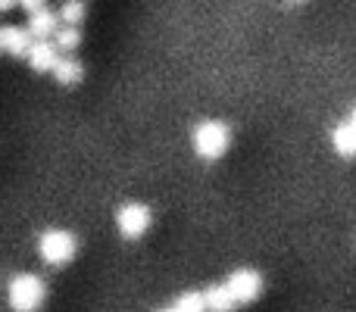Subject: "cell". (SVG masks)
I'll list each match as a JSON object with an SVG mask.
<instances>
[{
	"instance_id": "10",
	"label": "cell",
	"mask_w": 356,
	"mask_h": 312,
	"mask_svg": "<svg viewBox=\"0 0 356 312\" xmlns=\"http://www.w3.org/2000/svg\"><path fill=\"white\" fill-rule=\"evenodd\" d=\"M81 75H85V69H81V63L75 60V56H63L60 63H56V69H54V79L60 81V85H79L81 81Z\"/></svg>"
},
{
	"instance_id": "7",
	"label": "cell",
	"mask_w": 356,
	"mask_h": 312,
	"mask_svg": "<svg viewBox=\"0 0 356 312\" xmlns=\"http://www.w3.org/2000/svg\"><path fill=\"white\" fill-rule=\"evenodd\" d=\"M56 63H60V56H56V44L50 41H35L29 50V66L35 69V72H54Z\"/></svg>"
},
{
	"instance_id": "16",
	"label": "cell",
	"mask_w": 356,
	"mask_h": 312,
	"mask_svg": "<svg viewBox=\"0 0 356 312\" xmlns=\"http://www.w3.org/2000/svg\"><path fill=\"white\" fill-rule=\"evenodd\" d=\"M350 125L356 129V106H353V113H350Z\"/></svg>"
},
{
	"instance_id": "1",
	"label": "cell",
	"mask_w": 356,
	"mask_h": 312,
	"mask_svg": "<svg viewBox=\"0 0 356 312\" xmlns=\"http://www.w3.org/2000/svg\"><path fill=\"white\" fill-rule=\"evenodd\" d=\"M6 297H10V306L16 312H35L47 297V284L38 275H31V272H22V275H16L10 281Z\"/></svg>"
},
{
	"instance_id": "9",
	"label": "cell",
	"mask_w": 356,
	"mask_h": 312,
	"mask_svg": "<svg viewBox=\"0 0 356 312\" xmlns=\"http://www.w3.org/2000/svg\"><path fill=\"white\" fill-rule=\"evenodd\" d=\"M203 300H207V312H232L238 303L232 300L225 284H216V288H207L203 290Z\"/></svg>"
},
{
	"instance_id": "5",
	"label": "cell",
	"mask_w": 356,
	"mask_h": 312,
	"mask_svg": "<svg viewBox=\"0 0 356 312\" xmlns=\"http://www.w3.org/2000/svg\"><path fill=\"white\" fill-rule=\"evenodd\" d=\"M116 225L122 231V238H141L150 228V209L144 203H125L116 215Z\"/></svg>"
},
{
	"instance_id": "13",
	"label": "cell",
	"mask_w": 356,
	"mask_h": 312,
	"mask_svg": "<svg viewBox=\"0 0 356 312\" xmlns=\"http://www.w3.org/2000/svg\"><path fill=\"white\" fill-rule=\"evenodd\" d=\"M56 47L60 50H75L79 47V41H81V31L79 28H69V25H63L60 31H56Z\"/></svg>"
},
{
	"instance_id": "2",
	"label": "cell",
	"mask_w": 356,
	"mask_h": 312,
	"mask_svg": "<svg viewBox=\"0 0 356 312\" xmlns=\"http://www.w3.org/2000/svg\"><path fill=\"white\" fill-rule=\"evenodd\" d=\"M228 141H232V135H228L225 122H219V119H207L194 131V150L203 159H219L228 150Z\"/></svg>"
},
{
	"instance_id": "14",
	"label": "cell",
	"mask_w": 356,
	"mask_h": 312,
	"mask_svg": "<svg viewBox=\"0 0 356 312\" xmlns=\"http://www.w3.org/2000/svg\"><path fill=\"white\" fill-rule=\"evenodd\" d=\"M60 16H63V22H66L69 28H79V22L85 19V3H63Z\"/></svg>"
},
{
	"instance_id": "4",
	"label": "cell",
	"mask_w": 356,
	"mask_h": 312,
	"mask_svg": "<svg viewBox=\"0 0 356 312\" xmlns=\"http://www.w3.org/2000/svg\"><path fill=\"white\" fill-rule=\"evenodd\" d=\"M225 288L238 306H247V303H253L259 297V290H263V275H259L257 269H234L232 275H228Z\"/></svg>"
},
{
	"instance_id": "17",
	"label": "cell",
	"mask_w": 356,
	"mask_h": 312,
	"mask_svg": "<svg viewBox=\"0 0 356 312\" xmlns=\"http://www.w3.org/2000/svg\"><path fill=\"white\" fill-rule=\"evenodd\" d=\"M160 312H175V309H172V306H169V309H160Z\"/></svg>"
},
{
	"instance_id": "6",
	"label": "cell",
	"mask_w": 356,
	"mask_h": 312,
	"mask_svg": "<svg viewBox=\"0 0 356 312\" xmlns=\"http://www.w3.org/2000/svg\"><path fill=\"white\" fill-rule=\"evenodd\" d=\"M31 44H35V38H31L29 28H19V25H6V28H0V47H3L6 54L29 56Z\"/></svg>"
},
{
	"instance_id": "8",
	"label": "cell",
	"mask_w": 356,
	"mask_h": 312,
	"mask_svg": "<svg viewBox=\"0 0 356 312\" xmlns=\"http://www.w3.org/2000/svg\"><path fill=\"white\" fill-rule=\"evenodd\" d=\"M29 31H31V38H35V41H47V38H54L56 31H60V25H56L54 13L41 10V13H35V16L29 19Z\"/></svg>"
},
{
	"instance_id": "11",
	"label": "cell",
	"mask_w": 356,
	"mask_h": 312,
	"mask_svg": "<svg viewBox=\"0 0 356 312\" xmlns=\"http://www.w3.org/2000/svg\"><path fill=\"white\" fill-rule=\"evenodd\" d=\"M332 141H334V150H338L341 156H356V129L350 122L338 125V129L332 131Z\"/></svg>"
},
{
	"instance_id": "18",
	"label": "cell",
	"mask_w": 356,
	"mask_h": 312,
	"mask_svg": "<svg viewBox=\"0 0 356 312\" xmlns=\"http://www.w3.org/2000/svg\"><path fill=\"white\" fill-rule=\"evenodd\" d=\"M0 50H3V47H0Z\"/></svg>"
},
{
	"instance_id": "12",
	"label": "cell",
	"mask_w": 356,
	"mask_h": 312,
	"mask_svg": "<svg viewBox=\"0 0 356 312\" xmlns=\"http://www.w3.org/2000/svg\"><path fill=\"white\" fill-rule=\"evenodd\" d=\"M175 312H207V300H203V294H194V290H188V294H181L175 300Z\"/></svg>"
},
{
	"instance_id": "15",
	"label": "cell",
	"mask_w": 356,
	"mask_h": 312,
	"mask_svg": "<svg viewBox=\"0 0 356 312\" xmlns=\"http://www.w3.org/2000/svg\"><path fill=\"white\" fill-rule=\"evenodd\" d=\"M10 6H13L10 0H0V10H10Z\"/></svg>"
},
{
	"instance_id": "3",
	"label": "cell",
	"mask_w": 356,
	"mask_h": 312,
	"mask_svg": "<svg viewBox=\"0 0 356 312\" xmlns=\"http://www.w3.org/2000/svg\"><path fill=\"white\" fill-rule=\"evenodd\" d=\"M38 250H41L44 263L66 265V263H72L79 244H75V238L69 231H60V228H54V231H44L41 234V240H38Z\"/></svg>"
}]
</instances>
